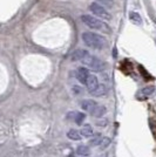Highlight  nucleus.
Returning <instances> with one entry per match:
<instances>
[{
  "label": "nucleus",
  "instance_id": "1",
  "mask_svg": "<svg viewBox=\"0 0 156 157\" xmlns=\"http://www.w3.org/2000/svg\"><path fill=\"white\" fill-rule=\"evenodd\" d=\"M82 41L86 46L94 48V49H102L107 45V39L101 34H96L93 32H85L81 35Z\"/></svg>",
  "mask_w": 156,
  "mask_h": 157
},
{
  "label": "nucleus",
  "instance_id": "2",
  "mask_svg": "<svg viewBox=\"0 0 156 157\" xmlns=\"http://www.w3.org/2000/svg\"><path fill=\"white\" fill-rule=\"evenodd\" d=\"M81 20L82 22L85 24L87 27H89L92 29H96V31H100V32L103 33H111V27L108 26L106 22L101 21L100 19L93 17L91 14H84L81 15Z\"/></svg>",
  "mask_w": 156,
  "mask_h": 157
},
{
  "label": "nucleus",
  "instance_id": "3",
  "mask_svg": "<svg viewBox=\"0 0 156 157\" xmlns=\"http://www.w3.org/2000/svg\"><path fill=\"white\" fill-rule=\"evenodd\" d=\"M81 62H84L89 69L94 71V72H102V71L106 69V67H107L104 61L99 59L98 56H95V55H92L91 53H88L85 56V59L82 60Z\"/></svg>",
  "mask_w": 156,
  "mask_h": 157
},
{
  "label": "nucleus",
  "instance_id": "4",
  "mask_svg": "<svg viewBox=\"0 0 156 157\" xmlns=\"http://www.w3.org/2000/svg\"><path fill=\"white\" fill-rule=\"evenodd\" d=\"M89 11L93 14H95L96 17H99L100 19H104V20L111 19V15L109 14V12L101 4H99V2H92L91 5H89Z\"/></svg>",
  "mask_w": 156,
  "mask_h": 157
},
{
  "label": "nucleus",
  "instance_id": "5",
  "mask_svg": "<svg viewBox=\"0 0 156 157\" xmlns=\"http://www.w3.org/2000/svg\"><path fill=\"white\" fill-rule=\"evenodd\" d=\"M88 76H89V71L86 67H79L76 71V78L81 85H86Z\"/></svg>",
  "mask_w": 156,
  "mask_h": 157
},
{
  "label": "nucleus",
  "instance_id": "6",
  "mask_svg": "<svg viewBox=\"0 0 156 157\" xmlns=\"http://www.w3.org/2000/svg\"><path fill=\"white\" fill-rule=\"evenodd\" d=\"M86 86H87L88 92L92 93L99 86L98 78H96L95 75H93V74H89V76H88V78H87V82H86Z\"/></svg>",
  "mask_w": 156,
  "mask_h": 157
},
{
  "label": "nucleus",
  "instance_id": "7",
  "mask_svg": "<svg viewBox=\"0 0 156 157\" xmlns=\"http://www.w3.org/2000/svg\"><path fill=\"white\" fill-rule=\"evenodd\" d=\"M88 53L89 52L86 51V49H76V51H74V52L72 53L71 61H74V62H75V61H82Z\"/></svg>",
  "mask_w": 156,
  "mask_h": 157
},
{
  "label": "nucleus",
  "instance_id": "8",
  "mask_svg": "<svg viewBox=\"0 0 156 157\" xmlns=\"http://www.w3.org/2000/svg\"><path fill=\"white\" fill-rule=\"evenodd\" d=\"M154 93H155V87L154 86H149V87H146V88L141 89L138 92V94H137V98L142 100V98H146L150 96V95H153Z\"/></svg>",
  "mask_w": 156,
  "mask_h": 157
},
{
  "label": "nucleus",
  "instance_id": "9",
  "mask_svg": "<svg viewBox=\"0 0 156 157\" xmlns=\"http://www.w3.org/2000/svg\"><path fill=\"white\" fill-rule=\"evenodd\" d=\"M96 105H98V103H96L94 100H89V98L84 100V101L81 102V108L85 111H89V113H92L93 109H94Z\"/></svg>",
  "mask_w": 156,
  "mask_h": 157
},
{
  "label": "nucleus",
  "instance_id": "10",
  "mask_svg": "<svg viewBox=\"0 0 156 157\" xmlns=\"http://www.w3.org/2000/svg\"><path fill=\"white\" fill-rule=\"evenodd\" d=\"M108 93V88H107V86L106 85H100L99 83V86L93 90V92L91 93L93 96H96V98H99V96H103V95H106Z\"/></svg>",
  "mask_w": 156,
  "mask_h": 157
},
{
  "label": "nucleus",
  "instance_id": "11",
  "mask_svg": "<svg viewBox=\"0 0 156 157\" xmlns=\"http://www.w3.org/2000/svg\"><path fill=\"white\" fill-rule=\"evenodd\" d=\"M68 117H72L78 124H81L86 118V115L84 113H78V111H74V113H71L68 114Z\"/></svg>",
  "mask_w": 156,
  "mask_h": 157
},
{
  "label": "nucleus",
  "instance_id": "12",
  "mask_svg": "<svg viewBox=\"0 0 156 157\" xmlns=\"http://www.w3.org/2000/svg\"><path fill=\"white\" fill-rule=\"evenodd\" d=\"M106 113H107L106 107H104V105H98L94 109H93V111H92L91 114L93 115V116H95V117H102Z\"/></svg>",
  "mask_w": 156,
  "mask_h": 157
},
{
  "label": "nucleus",
  "instance_id": "13",
  "mask_svg": "<svg viewBox=\"0 0 156 157\" xmlns=\"http://www.w3.org/2000/svg\"><path fill=\"white\" fill-rule=\"evenodd\" d=\"M67 137L69 138V140H73V141H80L82 138V136H81L80 131L75 130V129H71L67 132Z\"/></svg>",
  "mask_w": 156,
  "mask_h": 157
},
{
  "label": "nucleus",
  "instance_id": "14",
  "mask_svg": "<svg viewBox=\"0 0 156 157\" xmlns=\"http://www.w3.org/2000/svg\"><path fill=\"white\" fill-rule=\"evenodd\" d=\"M80 134H81V136H84V137H91L92 135L94 134V131H93V128H92L91 124H86V125H84V128L81 129Z\"/></svg>",
  "mask_w": 156,
  "mask_h": 157
},
{
  "label": "nucleus",
  "instance_id": "15",
  "mask_svg": "<svg viewBox=\"0 0 156 157\" xmlns=\"http://www.w3.org/2000/svg\"><path fill=\"white\" fill-rule=\"evenodd\" d=\"M129 19L131 22H134L135 25H141L142 24V18L141 15L136 12H130L129 13Z\"/></svg>",
  "mask_w": 156,
  "mask_h": 157
},
{
  "label": "nucleus",
  "instance_id": "16",
  "mask_svg": "<svg viewBox=\"0 0 156 157\" xmlns=\"http://www.w3.org/2000/svg\"><path fill=\"white\" fill-rule=\"evenodd\" d=\"M89 148L87 147V145H84V144H81V145H79L78 148H76V154H78L79 156H87V155H89Z\"/></svg>",
  "mask_w": 156,
  "mask_h": 157
},
{
  "label": "nucleus",
  "instance_id": "17",
  "mask_svg": "<svg viewBox=\"0 0 156 157\" xmlns=\"http://www.w3.org/2000/svg\"><path fill=\"white\" fill-rule=\"evenodd\" d=\"M103 136H101V135H95L94 137H92L89 141H88V144L92 145V147H99L100 145V142H101V140H102Z\"/></svg>",
  "mask_w": 156,
  "mask_h": 157
},
{
  "label": "nucleus",
  "instance_id": "18",
  "mask_svg": "<svg viewBox=\"0 0 156 157\" xmlns=\"http://www.w3.org/2000/svg\"><path fill=\"white\" fill-rule=\"evenodd\" d=\"M111 138L109 137H102V140H101V142H100V148L101 149H104V148H107V147H109V144H111Z\"/></svg>",
  "mask_w": 156,
  "mask_h": 157
},
{
  "label": "nucleus",
  "instance_id": "19",
  "mask_svg": "<svg viewBox=\"0 0 156 157\" xmlns=\"http://www.w3.org/2000/svg\"><path fill=\"white\" fill-rule=\"evenodd\" d=\"M106 124H107V120L106 118H101L100 121H96V125H99V127H104Z\"/></svg>",
  "mask_w": 156,
  "mask_h": 157
},
{
  "label": "nucleus",
  "instance_id": "20",
  "mask_svg": "<svg viewBox=\"0 0 156 157\" xmlns=\"http://www.w3.org/2000/svg\"><path fill=\"white\" fill-rule=\"evenodd\" d=\"M98 1H100L103 5H107V6H111L113 5V0H98Z\"/></svg>",
  "mask_w": 156,
  "mask_h": 157
},
{
  "label": "nucleus",
  "instance_id": "21",
  "mask_svg": "<svg viewBox=\"0 0 156 157\" xmlns=\"http://www.w3.org/2000/svg\"><path fill=\"white\" fill-rule=\"evenodd\" d=\"M155 42H156V39H155Z\"/></svg>",
  "mask_w": 156,
  "mask_h": 157
}]
</instances>
